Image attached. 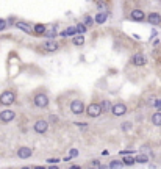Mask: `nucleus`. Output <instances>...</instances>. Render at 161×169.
I'll return each instance as SVG.
<instances>
[{
    "label": "nucleus",
    "instance_id": "412c9836",
    "mask_svg": "<svg viewBox=\"0 0 161 169\" xmlns=\"http://www.w3.org/2000/svg\"><path fill=\"white\" fill-rule=\"evenodd\" d=\"M72 42H74V45H83L85 44V36L78 33V35L72 36Z\"/></svg>",
    "mask_w": 161,
    "mask_h": 169
},
{
    "label": "nucleus",
    "instance_id": "b1692460",
    "mask_svg": "<svg viewBox=\"0 0 161 169\" xmlns=\"http://www.w3.org/2000/svg\"><path fill=\"white\" fill-rule=\"evenodd\" d=\"M122 161H124L125 166H133V164L136 163V158H133V157H124Z\"/></svg>",
    "mask_w": 161,
    "mask_h": 169
},
{
    "label": "nucleus",
    "instance_id": "f3484780",
    "mask_svg": "<svg viewBox=\"0 0 161 169\" xmlns=\"http://www.w3.org/2000/svg\"><path fill=\"white\" fill-rule=\"evenodd\" d=\"M94 17H96V23H100V25H103V23L108 20V14L103 13V11H99Z\"/></svg>",
    "mask_w": 161,
    "mask_h": 169
},
{
    "label": "nucleus",
    "instance_id": "4468645a",
    "mask_svg": "<svg viewBox=\"0 0 161 169\" xmlns=\"http://www.w3.org/2000/svg\"><path fill=\"white\" fill-rule=\"evenodd\" d=\"M75 35H78V30H77V27L75 25H71V27H67V28H64L63 32H60V36H75Z\"/></svg>",
    "mask_w": 161,
    "mask_h": 169
},
{
    "label": "nucleus",
    "instance_id": "6e6552de",
    "mask_svg": "<svg viewBox=\"0 0 161 169\" xmlns=\"http://www.w3.org/2000/svg\"><path fill=\"white\" fill-rule=\"evenodd\" d=\"M16 119V111L14 110H3L0 111V122L2 124H10Z\"/></svg>",
    "mask_w": 161,
    "mask_h": 169
},
{
    "label": "nucleus",
    "instance_id": "6ab92c4d",
    "mask_svg": "<svg viewBox=\"0 0 161 169\" xmlns=\"http://www.w3.org/2000/svg\"><path fill=\"white\" fill-rule=\"evenodd\" d=\"M33 30H35V35H44L45 33V30H47V27L44 25V23H35L33 25Z\"/></svg>",
    "mask_w": 161,
    "mask_h": 169
},
{
    "label": "nucleus",
    "instance_id": "39448f33",
    "mask_svg": "<svg viewBox=\"0 0 161 169\" xmlns=\"http://www.w3.org/2000/svg\"><path fill=\"white\" fill-rule=\"evenodd\" d=\"M60 42L56 39H45L44 42H41V47L44 52H49V53H53V52H58L60 50Z\"/></svg>",
    "mask_w": 161,
    "mask_h": 169
},
{
    "label": "nucleus",
    "instance_id": "473e14b6",
    "mask_svg": "<svg viewBox=\"0 0 161 169\" xmlns=\"http://www.w3.org/2000/svg\"><path fill=\"white\" fill-rule=\"evenodd\" d=\"M96 2H106V0H96Z\"/></svg>",
    "mask_w": 161,
    "mask_h": 169
},
{
    "label": "nucleus",
    "instance_id": "423d86ee",
    "mask_svg": "<svg viewBox=\"0 0 161 169\" xmlns=\"http://www.w3.org/2000/svg\"><path fill=\"white\" fill-rule=\"evenodd\" d=\"M127 111H128L127 104H124V102H116V104H113L111 114H113L114 117H122V116L127 114Z\"/></svg>",
    "mask_w": 161,
    "mask_h": 169
},
{
    "label": "nucleus",
    "instance_id": "7ed1b4c3",
    "mask_svg": "<svg viewBox=\"0 0 161 169\" xmlns=\"http://www.w3.org/2000/svg\"><path fill=\"white\" fill-rule=\"evenodd\" d=\"M69 108H71V113L75 114V116H81L83 113H86V105L80 99H74L71 102V105H69Z\"/></svg>",
    "mask_w": 161,
    "mask_h": 169
},
{
    "label": "nucleus",
    "instance_id": "f257e3e1",
    "mask_svg": "<svg viewBox=\"0 0 161 169\" xmlns=\"http://www.w3.org/2000/svg\"><path fill=\"white\" fill-rule=\"evenodd\" d=\"M16 91H13V89H5L2 94H0V102H2V105L3 107H10V105H13L14 102H16Z\"/></svg>",
    "mask_w": 161,
    "mask_h": 169
},
{
    "label": "nucleus",
    "instance_id": "c85d7f7f",
    "mask_svg": "<svg viewBox=\"0 0 161 169\" xmlns=\"http://www.w3.org/2000/svg\"><path fill=\"white\" fill-rule=\"evenodd\" d=\"M49 120H50L52 124H56V122H58V116H56V114H50V116H49Z\"/></svg>",
    "mask_w": 161,
    "mask_h": 169
},
{
    "label": "nucleus",
    "instance_id": "c756f323",
    "mask_svg": "<svg viewBox=\"0 0 161 169\" xmlns=\"http://www.w3.org/2000/svg\"><path fill=\"white\" fill-rule=\"evenodd\" d=\"M155 108H156L158 111H161V99H159V100H155Z\"/></svg>",
    "mask_w": 161,
    "mask_h": 169
},
{
    "label": "nucleus",
    "instance_id": "20e7f679",
    "mask_svg": "<svg viewBox=\"0 0 161 169\" xmlns=\"http://www.w3.org/2000/svg\"><path fill=\"white\" fill-rule=\"evenodd\" d=\"M102 113H103V111H102V105L97 104V102H91V104L86 107V116H88V117L96 119V117H99Z\"/></svg>",
    "mask_w": 161,
    "mask_h": 169
},
{
    "label": "nucleus",
    "instance_id": "2eb2a0df",
    "mask_svg": "<svg viewBox=\"0 0 161 169\" xmlns=\"http://www.w3.org/2000/svg\"><path fill=\"white\" fill-rule=\"evenodd\" d=\"M150 122H152V125H155V127H161V111H155L152 116H150Z\"/></svg>",
    "mask_w": 161,
    "mask_h": 169
},
{
    "label": "nucleus",
    "instance_id": "dca6fc26",
    "mask_svg": "<svg viewBox=\"0 0 161 169\" xmlns=\"http://www.w3.org/2000/svg\"><path fill=\"white\" fill-rule=\"evenodd\" d=\"M83 23H85L88 28H93L96 25V17H93L91 14H85L83 16Z\"/></svg>",
    "mask_w": 161,
    "mask_h": 169
},
{
    "label": "nucleus",
    "instance_id": "72a5a7b5",
    "mask_svg": "<svg viewBox=\"0 0 161 169\" xmlns=\"http://www.w3.org/2000/svg\"><path fill=\"white\" fill-rule=\"evenodd\" d=\"M0 105H2V102H0Z\"/></svg>",
    "mask_w": 161,
    "mask_h": 169
},
{
    "label": "nucleus",
    "instance_id": "ddd939ff",
    "mask_svg": "<svg viewBox=\"0 0 161 169\" xmlns=\"http://www.w3.org/2000/svg\"><path fill=\"white\" fill-rule=\"evenodd\" d=\"M146 20L150 25H161V14L159 13H150V14H147Z\"/></svg>",
    "mask_w": 161,
    "mask_h": 169
},
{
    "label": "nucleus",
    "instance_id": "a878e982",
    "mask_svg": "<svg viewBox=\"0 0 161 169\" xmlns=\"http://www.w3.org/2000/svg\"><path fill=\"white\" fill-rule=\"evenodd\" d=\"M75 27H77V30H78V33H80V35H85V33H86V30H88V27L85 25L83 22H78Z\"/></svg>",
    "mask_w": 161,
    "mask_h": 169
},
{
    "label": "nucleus",
    "instance_id": "a211bd4d",
    "mask_svg": "<svg viewBox=\"0 0 161 169\" xmlns=\"http://www.w3.org/2000/svg\"><path fill=\"white\" fill-rule=\"evenodd\" d=\"M100 105H102V111H103V114H106V113H111L113 104H111L108 99H103V100L100 102Z\"/></svg>",
    "mask_w": 161,
    "mask_h": 169
},
{
    "label": "nucleus",
    "instance_id": "393cba45",
    "mask_svg": "<svg viewBox=\"0 0 161 169\" xmlns=\"http://www.w3.org/2000/svg\"><path fill=\"white\" fill-rule=\"evenodd\" d=\"M121 129H122V132H130L133 129V122H131V120H127V122H124L121 125Z\"/></svg>",
    "mask_w": 161,
    "mask_h": 169
},
{
    "label": "nucleus",
    "instance_id": "4be33fe9",
    "mask_svg": "<svg viewBox=\"0 0 161 169\" xmlns=\"http://www.w3.org/2000/svg\"><path fill=\"white\" fill-rule=\"evenodd\" d=\"M136 158V163H149V155H146V154H139V155H136L134 157Z\"/></svg>",
    "mask_w": 161,
    "mask_h": 169
},
{
    "label": "nucleus",
    "instance_id": "1a4fd4ad",
    "mask_svg": "<svg viewBox=\"0 0 161 169\" xmlns=\"http://www.w3.org/2000/svg\"><path fill=\"white\" fill-rule=\"evenodd\" d=\"M130 63H131L133 66H136V67H142V66L147 64V58H146L144 53L138 52V53H134V55L130 58Z\"/></svg>",
    "mask_w": 161,
    "mask_h": 169
},
{
    "label": "nucleus",
    "instance_id": "f8f14e48",
    "mask_svg": "<svg viewBox=\"0 0 161 169\" xmlns=\"http://www.w3.org/2000/svg\"><path fill=\"white\" fill-rule=\"evenodd\" d=\"M14 27H16L17 30H22V32H24V33H27V35H35V30H33V27L30 25V23L24 22V20H17V22L14 23Z\"/></svg>",
    "mask_w": 161,
    "mask_h": 169
},
{
    "label": "nucleus",
    "instance_id": "cd10ccee",
    "mask_svg": "<svg viewBox=\"0 0 161 169\" xmlns=\"http://www.w3.org/2000/svg\"><path fill=\"white\" fill-rule=\"evenodd\" d=\"M89 166H93V167H102V163H100L99 160H93Z\"/></svg>",
    "mask_w": 161,
    "mask_h": 169
},
{
    "label": "nucleus",
    "instance_id": "9b49d317",
    "mask_svg": "<svg viewBox=\"0 0 161 169\" xmlns=\"http://www.w3.org/2000/svg\"><path fill=\"white\" fill-rule=\"evenodd\" d=\"M16 154H17V158H20V160H28L33 155V149L28 146H20Z\"/></svg>",
    "mask_w": 161,
    "mask_h": 169
},
{
    "label": "nucleus",
    "instance_id": "aec40b11",
    "mask_svg": "<svg viewBox=\"0 0 161 169\" xmlns=\"http://www.w3.org/2000/svg\"><path fill=\"white\" fill-rule=\"evenodd\" d=\"M58 35H60V33H58L55 28H47V30H45V33H44L42 36H45L47 39H55Z\"/></svg>",
    "mask_w": 161,
    "mask_h": 169
},
{
    "label": "nucleus",
    "instance_id": "0eeeda50",
    "mask_svg": "<svg viewBox=\"0 0 161 169\" xmlns=\"http://www.w3.org/2000/svg\"><path fill=\"white\" fill-rule=\"evenodd\" d=\"M33 130H35V133H38V135H45V133H47V130H49V120H45V119H38V120H35Z\"/></svg>",
    "mask_w": 161,
    "mask_h": 169
},
{
    "label": "nucleus",
    "instance_id": "bb28decb",
    "mask_svg": "<svg viewBox=\"0 0 161 169\" xmlns=\"http://www.w3.org/2000/svg\"><path fill=\"white\" fill-rule=\"evenodd\" d=\"M6 25H8L6 19H2V17H0V32H2V30H5V28H6Z\"/></svg>",
    "mask_w": 161,
    "mask_h": 169
},
{
    "label": "nucleus",
    "instance_id": "9d476101",
    "mask_svg": "<svg viewBox=\"0 0 161 169\" xmlns=\"http://www.w3.org/2000/svg\"><path fill=\"white\" fill-rule=\"evenodd\" d=\"M130 19L133 22H144L147 19V14L141 10V8H133L131 13H130Z\"/></svg>",
    "mask_w": 161,
    "mask_h": 169
},
{
    "label": "nucleus",
    "instance_id": "5701e85b",
    "mask_svg": "<svg viewBox=\"0 0 161 169\" xmlns=\"http://www.w3.org/2000/svg\"><path fill=\"white\" fill-rule=\"evenodd\" d=\"M108 166H109V167H124L125 164H124L122 160H111Z\"/></svg>",
    "mask_w": 161,
    "mask_h": 169
},
{
    "label": "nucleus",
    "instance_id": "2f4dec72",
    "mask_svg": "<svg viewBox=\"0 0 161 169\" xmlns=\"http://www.w3.org/2000/svg\"><path fill=\"white\" fill-rule=\"evenodd\" d=\"M58 158H49V163H56Z\"/></svg>",
    "mask_w": 161,
    "mask_h": 169
},
{
    "label": "nucleus",
    "instance_id": "f03ea898",
    "mask_svg": "<svg viewBox=\"0 0 161 169\" xmlns=\"http://www.w3.org/2000/svg\"><path fill=\"white\" fill-rule=\"evenodd\" d=\"M33 105L36 108H47L49 107V95L45 92H36L33 95Z\"/></svg>",
    "mask_w": 161,
    "mask_h": 169
},
{
    "label": "nucleus",
    "instance_id": "7c9ffc66",
    "mask_svg": "<svg viewBox=\"0 0 161 169\" xmlns=\"http://www.w3.org/2000/svg\"><path fill=\"white\" fill-rule=\"evenodd\" d=\"M77 155H78V150H77V149H72V150H71V157L74 158V157H77Z\"/></svg>",
    "mask_w": 161,
    "mask_h": 169
}]
</instances>
